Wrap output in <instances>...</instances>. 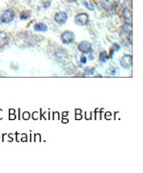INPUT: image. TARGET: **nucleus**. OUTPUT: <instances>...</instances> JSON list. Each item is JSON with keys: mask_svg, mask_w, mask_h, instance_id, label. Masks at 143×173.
Wrapping results in <instances>:
<instances>
[{"mask_svg": "<svg viewBox=\"0 0 143 173\" xmlns=\"http://www.w3.org/2000/svg\"><path fill=\"white\" fill-rule=\"evenodd\" d=\"M15 18V12L12 9H6L1 15V18H0V21H1L2 23L4 24H8L10 22H12Z\"/></svg>", "mask_w": 143, "mask_h": 173, "instance_id": "obj_1", "label": "nucleus"}, {"mask_svg": "<svg viewBox=\"0 0 143 173\" xmlns=\"http://www.w3.org/2000/svg\"><path fill=\"white\" fill-rule=\"evenodd\" d=\"M88 21H89V16H88L87 13H85V12L78 13L74 18L75 24L78 25V26H80V27L87 25Z\"/></svg>", "mask_w": 143, "mask_h": 173, "instance_id": "obj_2", "label": "nucleus"}, {"mask_svg": "<svg viewBox=\"0 0 143 173\" xmlns=\"http://www.w3.org/2000/svg\"><path fill=\"white\" fill-rule=\"evenodd\" d=\"M61 40L64 44H71L75 40V36L72 31H65L61 34Z\"/></svg>", "mask_w": 143, "mask_h": 173, "instance_id": "obj_3", "label": "nucleus"}, {"mask_svg": "<svg viewBox=\"0 0 143 173\" xmlns=\"http://www.w3.org/2000/svg\"><path fill=\"white\" fill-rule=\"evenodd\" d=\"M119 62H120V65L123 68L130 69L133 65V57L129 54H126L120 58Z\"/></svg>", "mask_w": 143, "mask_h": 173, "instance_id": "obj_4", "label": "nucleus"}, {"mask_svg": "<svg viewBox=\"0 0 143 173\" xmlns=\"http://www.w3.org/2000/svg\"><path fill=\"white\" fill-rule=\"evenodd\" d=\"M78 49L83 54H88V53H90L92 51V44L89 42L83 41V42L79 43Z\"/></svg>", "mask_w": 143, "mask_h": 173, "instance_id": "obj_5", "label": "nucleus"}, {"mask_svg": "<svg viewBox=\"0 0 143 173\" xmlns=\"http://www.w3.org/2000/svg\"><path fill=\"white\" fill-rule=\"evenodd\" d=\"M68 20V15L65 12H57L54 16V21L58 25H63L65 24Z\"/></svg>", "mask_w": 143, "mask_h": 173, "instance_id": "obj_6", "label": "nucleus"}, {"mask_svg": "<svg viewBox=\"0 0 143 173\" xmlns=\"http://www.w3.org/2000/svg\"><path fill=\"white\" fill-rule=\"evenodd\" d=\"M34 29L36 32H47L48 31V27L46 24L43 23V22H38L36 24H34Z\"/></svg>", "mask_w": 143, "mask_h": 173, "instance_id": "obj_7", "label": "nucleus"}, {"mask_svg": "<svg viewBox=\"0 0 143 173\" xmlns=\"http://www.w3.org/2000/svg\"><path fill=\"white\" fill-rule=\"evenodd\" d=\"M123 16L126 21V23L127 24H132V12L129 9L126 8L123 11Z\"/></svg>", "mask_w": 143, "mask_h": 173, "instance_id": "obj_8", "label": "nucleus"}, {"mask_svg": "<svg viewBox=\"0 0 143 173\" xmlns=\"http://www.w3.org/2000/svg\"><path fill=\"white\" fill-rule=\"evenodd\" d=\"M30 15H31V13L29 11H23V12H21V13L20 15V18H21V20L25 21V20H28V18H30Z\"/></svg>", "mask_w": 143, "mask_h": 173, "instance_id": "obj_9", "label": "nucleus"}, {"mask_svg": "<svg viewBox=\"0 0 143 173\" xmlns=\"http://www.w3.org/2000/svg\"><path fill=\"white\" fill-rule=\"evenodd\" d=\"M102 6L106 9H108L113 5V0H102Z\"/></svg>", "mask_w": 143, "mask_h": 173, "instance_id": "obj_10", "label": "nucleus"}, {"mask_svg": "<svg viewBox=\"0 0 143 173\" xmlns=\"http://www.w3.org/2000/svg\"><path fill=\"white\" fill-rule=\"evenodd\" d=\"M109 58V57L107 56V53H106V51H102V52H101V54H100V56H99V59H100V61L101 62H106L107 61V59Z\"/></svg>", "mask_w": 143, "mask_h": 173, "instance_id": "obj_11", "label": "nucleus"}, {"mask_svg": "<svg viewBox=\"0 0 143 173\" xmlns=\"http://www.w3.org/2000/svg\"><path fill=\"white\" fill-rule=\"evenodd\" d=\"M83 4H84V5L88 9V10H90V11H93L94 9H95V7H94V5H93V4L92 3H89V2H87L86 0H83Z\"/></svg>", "mask_w": 143, "mask_h": 173, "instance_id": "obj_12", "label": "nucleus"}, {"mask_svg": "<svg viewBox=\"0 0 143 173\" xmlns=\"http://www.w3.org/2000/svg\"><path fill=\"white\" fill-rule=\"evenodd\" d=\"M6 41V34L4 32H0V44Z\"/></svg>", "mask_w": 143, "mask_h": 173, "instance_id": "obj_13", "label": "nucleus"}, {"mask_svg": "<svg viewBox=\"0 0 143 173\" xmlns=\"http://www.w3.org/2000/svg\"><path fill=\"white\" fill-rule=\"evenodd\" d=\"M111 49H113L115 51H118L119 49H120V46L118 45V44H117V43H113V45H112V48Z\"/></svg>", "mask_w": 143, "mask_h": 173, "instance_id": "obj_14", "label": "nucleus"}, {"mask_svg": "<svg viewBox=\"0 0 143 173\" xmlns=\"http://www.w3.org/2000/svg\"><path fill=\"white\" fill-rule=\"evenodd\" d=\"M80 63H81V64H83V65L87 63V58H86L84 55H82V56H81V58H80Z\"/></svg>", "mask_w": 143, "mask_h": 173, "instance_id": "obj_15", "label": "nucleus"}, {"mask_svg": "<svg viewBox=\"0 0 143 173\" xmlns=\"http://www.w3.org/2000/svg\"><path fill=\"white\" fill-rule=\"evenodd\" d=\"M29 113L28 112H24V114H23V118L24 119H28L29 118Z\"/></svg>", "mask_w": 143, "mask_h": 173, "instance_id": "obj_16", "label": "nucleus"}, {"mask_svg": "<svg viewBox=\"0 0 143 173\" xmlns=\"http://www.w3.org/2000/svg\"><path fill=\"white\" fill-rule=\"evenodd\" d=\"M85 72H86L87 74H93V70L90 71V70H89V68H86L85 69Z\"/></svg>", "mask_w": 143, "mask_h": 173, "instance_id": "obj_17", "label": "nucleus"}, {"mask_svg": "<svg viewBox=\"0 0 143 173\" xmlns=\"http://www.w3.org/2000/svg\"><path fill=\"white\" fill-rule=\"evenodd\" d=\"M67 2H69V3H74V2H75L76 0H66Z\"/></svg>", "mask_w": 143, "mask_h": 173, "instance_id": "obj_18", "label": "nucleus"}, {"mask_svg": "<svg viewBox=\"0 0 143 173\" xmlns=\"http://www.w3.org/2000/svg\"><path fill=\"white\" fill-rule=\"evenodd\" d=\"M81 118V116H77V119H80Z\"/></svg>", "mask_w": 143, "mask_h": 173, "instance_id": "obj_19", "label": "nucleus"}, {"mask_svg": "<svg viewBox=\"0 0 143 173\" xmlns=\"http://www.w3.org/2000/svg\"><path fill=\"white\" fill-rule=\"evenodd\" d=\"M10 111H11V113H14V111H13V110H11Z\"/></svg>", "mask_w": 143, "mask_h": 173, "instance_id": "obj_20", "label": "nucleus"}]
</instances>
